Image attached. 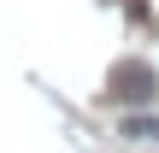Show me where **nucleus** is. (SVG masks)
Segmentation results:
<instances>
[{
    "label": "nucleus",
    "mask_w": 159,
    "mask_h": 153,
    "mask_svg": "<svg viewBox=\"0 0 159 153\" xmlns=\"http://www.w3.org/2000/svg\"><path fill=\"white\" fill-rule=\"evenodd\" d=\"M153 88H159V77H153V65H118L112 71V100H124V106H142V100H153Z\"/></svg>",
    "instance_id": "obj_1"
},
{
    "label": "nucleus",
    "mask_w": 159,
    "mask_h": 153,
    "mask_svg": "<svg viewBox=\"0 0 159 153\" xmlns=\"http://www.w3.org/2000/svg\"><path fill=\"white\" fill-rule=\"evenodd\" d=\"M124 136L130 142H159V118H124Z\"/></svg>",
    "instance_id": "obj_2"
}]
</instances>
